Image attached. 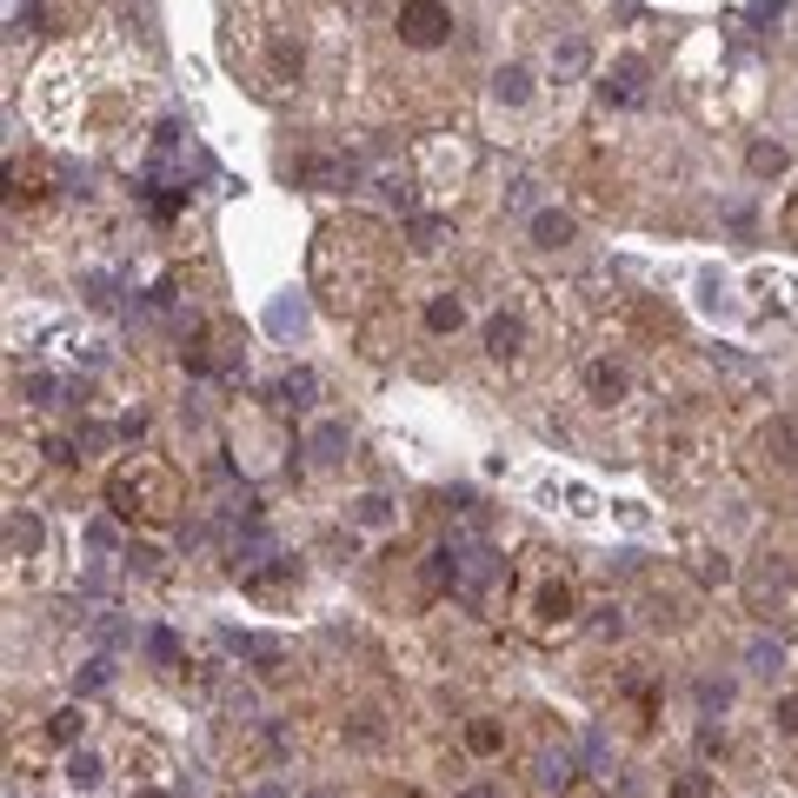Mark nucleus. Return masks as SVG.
Listing matches in <instances>:
<instances>
[{
    "mask_svg": "<svg viewBox=\"0 0 798 798\" xmlns=\"http://www.w3.org/2000/svg\"><path fill=\"white\" fill-rule=\"evenodd\" d=\"M386 267H392V239L360 213H340L313 233V293L333 319H366L386 293Z\"/></svg>",
    "mask_w": 798,
    "mask_h": 798,
    "instance_id": "f257e3e1",
    "label": "nucleus"
},
{
    "mask_svg": "<svg viewBox=\"0 0 798 798\" xmlns=\"http://www.w3.org/2000/svg\"><path fill=\"white\" fill-rule=\"evenodd\" d=\"M226 34H233V60H247L267 94L300 87V73H306V34H300V21H286V8H260V0H247V8L233 14Z\"/></svg>",
    "mask_w": 798,
    "mask_h": 798,
    "instance_id": "f03ea898",
    "label": "nucleus"
},
{
    "mask_svg": "<svg viewBox=\"0 0 798 798\" xmlns=\"http://www.w3.org/2000/svg\"><path fill=\"white\" fill-rule=\"evenodd\" d=\"M107 506L120 519H140V526H167L180 513V472L160 453H133L107 472Z\"/></svg>",
    "mask_w": 798,
    "mask_h": 798,
    "instance_id": "7ed1b4c3",
    "label": "nucleus"
},
{
    "mask_svg": "<svg viewBox=\"0 0 798 798\" xmlns=\"http://www.w3.org/2000/svg\"><path fill=\"white\" fill-rule=\"evenodd\" d=\"M513 612H519V625L532 632V638H559L573 619H579V592H573V579L552 566V559H532V566L519 573V599H513Z\"/></svg>",
    "mask_w": 798,
    "mask_h": 798,
    "instance_id": "20e7f679",
    "label": "nucleus"
},
{
    "mask_svg": "<svg viewBox=\"0 0 798 798\" xmlns=\"http://www.w3.org/2000/svg\"><path fill=\"white\" fill-rule=\"evenodd\" d=\"M392 34H399V47L433 54V47H446V40H453V8H446V0H399Z\"/></svg>",
    "mask_w": 798,
    "mask_h": 798,
    "instance_id": "39448f33",
    "label": "nucleus"
},
{
    "mask_svg": "<svg viewBox=\"0 0 798 798\" xmlns=\"http://www.w3.org/2000/svg\"><path fill=\"white\" fill-rule=\"evenodd\" d=\"M413 174H420V187H426L433 200H446V193H459V180H466V153H459L453 140H426Z\"/></svg>",
    "mask_w": 798,
    "mask_h": 798,
    "instance_id": "423d86ee",
    "label": "nucleus"
},
{
    "mask_svg": "<svg viewBox=\"0 0 798 798\" xmlns=\"http://www.w3.org/2000/svg\"><path fill=\"white\" fill-rule=\"evenodd\" d=\"M599 94H606V107H646V94H653V67L638 60V54H619V60L606 67V80H599Z\"/></svg>",
    "mask_w": 798,
    "mask_h": 798,
    "instance_id": "0eeeda50",
    "label": "nucleus"
},
{
    "mask_svg": "<svg viewBox=\"0 0 798 798\" xmlns=\"http://www.w3.org/2000/svg\"><path fill=\"white\" fill-rule=\"evenodd\" d=\"M579 392H586V407H625V392H632V373L619 360H586L579 373Z\"/></svg>",
    "mask_w": 798,
    "mask_h": 798,
    "instance_id": "6e6552de",
    "label": "nucleus"
},
{
    "mask_svg": "<svg viewBox=\"0 0 798 798\" xmlns=\"http://www.w3.org/2000/svg\"><path fill=\"white\" fill-rule=\"evenodd\" d=\"M519 353H526V313L500 306V313L486 319V360H493V366H513Z\"/></svg>",
    "mask_w": 798,
    "mask_h": 798,
    "instance_id": "1a4fd4ad",
    "label": "nucleus"
},
{
    "mask_svg": "<svg viewBox=\"0 0 798 798\" xmlns=\"http://www.w3.org/2000/svg\"><path fill=\"white\" fill-rule=\"evenodd\" d=\"M532 778H539V791H573V778H579V752H573V746H545V752L532 759Z\"/></svg>",
    "mask_w": 798,
    "mask_h": 798,
    "instance_id": "9d476101",
    "label": "nucleus"
},
{
    "mask_svg": "<svg viewBox=\"0 0 798 798\" xmlns=\"http://www.w3.org/2000/svg\"><path fill=\"white\" fill-rule=\"evenodd\" d=\"M746 592H752V606H765V599L791 592V559H785V552H765L759 566L746 573Z\"/></svg>",
    "mask_w": 798,
    "mask_h": 798,
    "instance_id": "9b49d317",
    "label": "nucleus"
},
{
    "mask_svg": "<svg viewBox=\"0 0 798 798\" xmlns=\"http://www.w3.org/2000/svg\"><path fill=\"white\" fill-rule=\"evenodd\" d=\"M439 247H446V213H407V254L433 260Z\"/></svg>",
    "mask_w": 798,
    "mask_h": 798,
    "instance_id": "f8f14e48",
    "label": "nucleus"
},
{
    "mask_svg": "<svg viewBox=\"0 0 798 798\" xmlns=\"http://www.w3.org/2000/svg\"><path fill=\"white\" fill-rule=\"evenodd\" d=\"M67 785H73L80 798H94V791L107 785V759H101L94 746H73V759H67Z\"/></svg>",
    "mask_w": 798,
    "mask_h": 798,
    "instance_id": "ddd939ff",
    "label": "nucleus"
},
{
    "mask_svg": "<svg viewBox=\"0 0 798 798\" xmlns=\"http://www.w3.org/2000/svg\"><path fill=\"white\" fill-rule=\"evenodd\" d=\"M340 739H347V746H366V752H373V746H386V712H379V705L347 712V718H340Z\"/></svg>",
    "mask_w": 798,
    "mask_h": 798,
    "instance_id": "4468645a",
    "label": "nucleus"
},
{
    "mask_svg": "<svg viewBox=\"0 0 798 798\" xmlns=\"http://www.w3.org/2000/svg\"><path fill=\"white\" fill-rule=\"evenodd\" d=\"M459 327H466V300H459L453 286H439V293L426 300V333L446 340V333H459Z\"/></svg>",
    "mask_w": 798,
    "mask_h": 798,
    "instance_id": "2eb2a0df",
    "label": "nucleus"
},
{
    "mask_svg": "<svg viewBox=\"0 0 798 798\" xmlns=\"http://www.w3.org/2000/svg\"><path fill=\"white\" fill-rule=\"evenodd\" d=\"M40 545H47V526H40L27 506H14V513H8V559H34Z\"/></svg>",
    "mask_w": 798,
    "mask_h": 798,
    "instance_id": "dca6fc26",
    "label": "nucleus"
},
{
    "mask_svg": "<svg viewBox=\"0 0 798 798\" xmlns=\"http://www.w3.org/2000/svg\"><path fill=\"white\" fill-rule=\"evenodd\" d=\"M759 453H765V466H798V420H772L759 433Z\"/></svg>",
    "mask_w": 798,
    "mask_h": 798,
    "instance_id": "f3484780",
    "label": "nucleus"
},
{
    "mask_svg": "<svg viewBox=\"0 0 798 798\" xmlns=\"http://www.w3.org/2000/svg\"><path fill=\"white\" fill-rule=\"evenodd\" d=\"M532 247L539 254H559V247H566V239H573V213H559V207H545V213H532Z\"/></svg>",
    "mask_w": 798,
    "mask_h": 798,
    "instance_id": "a211bd4d",
    "label": "nucleus"
},
{
    "mask_svg": "<svg viewBox=\"0 0 798 798\" xmlns=\"http://www.w3.org/2000/svg\"><path fill=\"white\" fill-rule=\"evenodd\" d=\"M466 752L472 759H500L506 752V726L500 718H466Z\"/></svg>",
    "mask_w": 798,
    "mask_h": 798,
    "instance_id": "6ab92c4d",
    "label": "nucleus"
},
{
    "mask_svg": "<svg viewBox=\"0 0 798 798\" xmlns=\"http://www.w3.org/2000/svg\"><path fill=\"white\" fill-rule=\"evenodd\" d=\"M746 167H752V180H778V174L791 167V153H785L778 140H752V146H746Z\"/></svg>",
    "mask_w": 798,
    "mask_h": 798,
    "instance_id": "aec40b11",
    "label": "nucleus"
},
{
    "mask_svg": "<svg viewBox=\"0 0 798 798\" xmlns=\"http://www.w3.org/2000/svg\"><path fill=\"white\" fill-rule=\"evenodd\" d=\"M306 446H313V466H340V459H347V426H340V420H319Z\"/></svg>",
    "mask_w": 798,
    "mask_h": 798,
    "instance_id": "412c9836",
    "label": "nucleus"
},
{
    "mask_svg": "<svg viewBox=\"0 0 798 798\" xmlns=\"http://www.w3.org/2000/svg\"><path fill=\"white\" fill-rule=\"evenodd\" d=\"M493 101H500V107H526V101H532V73H526V67H500V73H493Z\"/></svg>",
    "mask_w": 798,
    "mask_h": 798,
    "instance_id": "4be33fe9",
    "label": "nucleus"
},
{
    "mask_svg": "<svg viewBox=\"0 0 798 798\" xmlns=\"http://www.w3.org/2000/svg\"><path fill=\"white\" fill-rule=\"evenodd\" d=\"M360 532H379V526H392L399 513H392V500H379V493H366V500H353V513H347Z\"/></svg>",
    "mask_w": 798,
    "mask_h": 798,
    "instance_id": "5701e85b",
    "label": "nucleus"
},
{
    "mask_svg": "<svg viewBox=\"0 0 798 798\" xmlns=\"http://www.w3.org/2000/svg\"><path fill=\"white\" fill-rule=\"evenodd\" d=\"M666 798H718V772L692 765V772H679V778L666 785Z\"/></svg>",
    "mask_w": 798,
    "mask_h": 798,
    "instance_id": "b1692460",
    "label": "nucleus"
},
{
    "mask_svg": "<svg viewBox=\"0 0 798 798\" xmlns=\"http://www.w3.org/2000/svg\"><path fill=\"white\" fill-rule=\"evenodd\" d=\"M146 659L160 666V672H174V666H187V653H180V638L160 625V632H146Z\"/></svg>",
    "mask_w": 798,
    "mask_h": 798,
    "instance_id": "393cba45",
    "label": "nucleus"
},
{
    "mask_svg": "<svg viewBox=\"0 0 798 798\" xmlns=\"http://www.w3.org/2000/svg\"><path fill=\"white\" fill-rule=\"evenodd\" d=\"M732 699H739V692H732V679H699V712H705V718L732 712Z\"/></svg>",
    "mask_w": 798,
    "mask_h": 798,
    "instance_id": "a878e982",
    "label": "nucleus"
},
{
    "mask_svg": "<svg viewBox=\"0 0 798 798\" xmlns=\"http://www.w3.org/2000/svg\"><path fill=\"white\" fill-rule=\"evenodd\" d=\"M746 659H752V672H759V679L785 672V646H778V638H752V646H746Z\"/></svg>",
    "mask_w": 798,
    "mask_h": 798,
    "instance_id": "bb28decb",
    "label": "nucleus"
},
{
    "mask_svg": "<svg viewBox=\"0 0 798 798\" xmlns=\"http://www.w3.org/2000/svg\"><path fill=\"white\" fill-rule=\"evenodd\" d=\"M60 746H80V732H87V712H80V705H67V712H54V726H47Z\"/></svg>",
    "mask_w": 798,
    "mask_h": 798,
    "instance_id": "cd10ccee",
    "label": "nucleus"
},
{
    "mask_svg": "<svg viewBox=\"0 0 798 798\" xmlns=\"http://www.w3.org/2000/svg\"><path fill=\"white\" fill-rule=\"evenodd\" d=\"M772 726H778L785 739H798V692H785V699L772 705Z\"/></svg>",
    "mask_w": 798,
    "mask_h": 798,
    "instance_id": "c85d7f7f",
    "label": "nucleus"
},
{
    "mask_svg": "<svg viewBox=\"0 0 798 798\" xmlns=\"http://www.w3.org/2000/svg\"><path fill=\"white\" fill-rule=\"evenodd\" d=\"M280 392L293 399V407H313V373H286V379H280Z\"/></svg>",
    "mask_w": 798,
    "mask_h": 798,
    "instance_id": "c756f323",
    "label": "nucleus"
},
{
    "mask_svg": "<svg viewBox=\"0 0 798 798\" xmlns=\"http://www.w3.org/2000/svg\"><path fill=\"white\" fill-rule=\"evenodd\" d=\"M552 67H559V73H579V67H586V47H579V40H566V47H552Z\"/></svg>",
    "mask_w": 798,
    "mask_h": 798,
    "instance_id": "7c9ffc66",
    "label": "nucleus"
},
{
    "mask_svg": "<svg viewBox=\"0 0 798 798\" xmlns=\"http://www.w3.org/2000/svg\"><path fill=\"white\" fill-rule=\"evenodd\" d=\"M27 392H34V407H54V392H60V379H54V373H34V379H27Z\"/></svg>",
    "mask_w": 798,
    "mask_h": 798,
    "instance_id": "2f4dec72",
    "label": "nucleus"
},
{
    "mask_svg": "<svg viewBox=\"0 0 798 798\" xmlns=\"http://www.w3.org/2000/svg\"><path fill=\"white\" fill-rule=\"evenodd\" d=\"M127 566H133V573H160V552H153V545H127Z\"/></svg>",
    "mask_w": 798,
    "mask_h": 798,
    "instance_id": "473e14b6",
    "label": "nucleus"
},
{
    "mask_svg": "<svg viewBox=\"0 0 798 798\" xmlns=\"http://www.w3.org/2000/svg\"><path fill=\"white\" fill-rule=\"evenodd\" d=\"M699 759H705V765H712V759H726V732H712V726H705V732H699Z\"/></svg>",
    "mask_w": 798,
    "mask_h": 798,
    "instance_id": "72a5a7b5",
    "label": "nucleus"
},
{
    "mask_svg": "<svg viewBox=\"0 0 798 798\" xmlns=\"http://www.w3.org/2000/svg\"><path fill=\"white\" fill-rule=\"evenodd\" d=\"M506 207L526 213V207H532V180H513V187H506Z\"/></svg>",
    "mask_w": 798,
    "mask_h": 798,
    "instance_id": "f704fd0d",
    "label": "nucleus"
},
{
    "mask_svg": "<svg viewBox=\"0 0 798 798\" xmlns=\"http://www.w3.org/2000/svg\"><path fill=\"white\" fill-rule=\"evenodd\" d=\"M599 632H606V638H619V632H625V619H619V606H599Z\"/></svg>",
    "mask_w": 798,
    "mask_h": 798,
    "instance_id": "c9c22d12",
    "label": "nucleus"
},
{
    "mask_svg": "<svg viewBox=\"0 0 798 798\" xmlns=\"http://www.w3.org/2000/svg\"><path fill=\"white\" fill-rule=\"evenodd\" d=\"M94 685H107V659H94L87 672H80V692H94Z\"/></svg>",
    "mask_w": 798,
    "mask_h": 798,
    "instance_id": "e433bc0d",
    "label": "nucleus"
},
{
    "mask_svg": "<svg viewBox=\"0 0 798 798\" xmlns=\"http://www.w3.org/2000/svg\"><path fill=\"white\" fill-rule=\"evenodd\" d=\"M459 798H506V785H493V778H479V785H466Z\"/></svg>",
    "mask_w": 798,
    "mask_h": 798,
    "instance_id": "4c0bfd02",
    "label": "nucleus"
},
{
    "mask_svg": "<svg viewBox=\"0 0 798 798\" xmlns=\"http://www.w3.org/2000/svg\"><path fill=\"white\" fill-rule=\"evenodd\" d=\"M778 226H785V239H798V193L785 200V213H778Z\"/></svg>",
    "mask_w": 798,
    "mask_h": 798,
    "instance_id": "58836bf2",
    "label": "nucleus"
},
{
    "mask_svg": "<svg viewBox=\"0 0 798 798\" xmlns=\"http://www.w3.org/2000/svg\"><path fill=\"white\" fill-rule=\"evenodd\" d=\"M254 798H293V791H286V785H260Z\"/></svg>",
    "mask_w": 798,
    "mask_h": 798,
    "instance_id": "ea45409f",
    "label": "nucleus"
},
{
    "mask_svg": "<svg viewBox=\"0 0 798 798\" xmlns=\"http://www.w3.org/2000/svg\"><path fill=\"white\" fill-rule=\"evenodd\" d=\"M559 798H606V791H579V785H573V791H559Z\"/></svg>",
    "mask_w": 798,
    "mask_h": 798,
    "instance_id": "a19ab883",
    "label": "nucleus"
}]
</instances>
